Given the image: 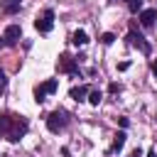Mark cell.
<instances>
[{"mask_svg":"<svg viewBox=\"0 0 157 157\" xmlns=\"http://www.w3.org/2000/svg\"><path fill=\"white\" fill-rule=\"evenodd\" d=\"M29 130V123L25 115L17 113H0V135L7 137L10 142H17L20 137H25V132Z\"/></svg>","mask_w":157,"mask_h":157,"instance_id":"6da1fadb","label":"cell"},{"mask_svg":"<svg viewBox=\"0 0 157 157\" xmlns=\"http://www.w3.org/2000/svg\"><path fill=\"white\" fill-rule=\"evenodd\" d=\"M69 120H71V115H69L64 108H56V110H52V113L47 115V128H49L52 132H61V130L69 125Z\"/></svg>","mask_w":157,"mask_h":157,"instance_id":"7a4b0ae2","label":"cell"},{"mask_svg":"<svg viewBox=\"0 0 157 157\" xmlns=\"http://www.w3.org/2000/svg\"><path fill=\"white\" fill-rule=\"evenodd\" d=\"M125 39H128V44H130V47H137L142 54H152L150 42L140 34V29H137V25H135V22H130V29H128V37H125Z\"/></svg>","mask_w":157,"mask_h":157,"instance_id":"3957f363","label":"cell"},{"mask_svg":"<svg viewBox=\"0 0 157 157\" xmlns=\"http://www.w3.org/2000/svg\"><path fill=\"white\" fill-rule=\"evenodd\" d=\"M34 27H37L39 34H49V32L54 29V10H52V7H44V10L37 15Z\"/></svg>","mask_w":157,"mask_h":157,"instance_id":"277c9868","label":"cell"},{"mask_svg":"<svg viewBox=\"0 0 157 157\" xmlns=\"http://www.w3.org/2000/svg\"><path fill=\"white\" fill-rule=\"evenodd\" d=\"M56 69H59V71H64V74H71V76L81 78V71H78V59H74V56H71V54H66V52L59 56Z\"/></svg>","mask_w":157,"mask_h":157,"instance_id":"5b68a950","label":"cell"},{"mask_svg":"<svg viewBox=\"0 0 157 157\" xmlns=\"http://www.w3.org/2000/svg\"><path fill=\"white\" fill-rule=\"evenodd\" d=\"M56 88H59V81H56V78H47L44 83L34 86V101H37V103H44L49 93H56Z\"/></svg>","mask_w":157,"mask_h":157,"instance_id":"8992f818","label":"cell"},{"mask_svg":"<svg viewBox=\"0 0 157 157\" xmlns=\"http://www.w3.org/2000/svg\"><path fill=\"white\" fill-rule=\"evenodd\" d=\"M20 39H22V27H20V25H7V27H5V34H2L0 47H15Z\"/></svg>","mask_w":157,"mask_h":157,"instance_id":"52a82bcc","label":"cell"},{"mask_svg":"<svg viewBox=\"0 0 157 157\" xmlns=\"http://www.w3.org/2000/svg\"><path fill=\"white\" fill-rule=\"evenodd\" d=\"M137 20H140V25L145 27V29H152L155 27V22H157V10H152V7H142L140 12H137Z\"/></svg>","mask_w":157,"mask_h":157,"instance_id":"ba28073f","label":"cell"},{"mask_svg":"<svg viewBox=\"0 0 157 157\" xmlns=\"http://www.w3.org/2000/svg\"><path fill=\"white\" fill-rule=\"evenodd\" d=\"M125 140H128V135H125V130H120V132H115V137H113V145H110V150H108V155H115V152H120V150L125 147Z\"/></svg>","mask_w":157,"mask_h":157,"instance_id":"9c48e42d","label":"cell"},{"mask_svg":"<svg viewBox=\"0 0 157 157\" xmlns=\"http://www.w3.org/2000/svg\"><path fill=\"white\" fill-rule=\"evenodd\" d=\"M88 91H91L88 86H74V88L69 91V96H71V98H74L76 103H81V101H86V96H88Z\"/></svg>","mask_w":157,"mask_h":157,"instance_id":"30bf717a","label":"cell"},{"mask_svg":"<svg viewBox=\"0 0 157 157\" xmlns=\"http://www.w3.org/2000/svg\"><path fill=\"white\" fill-rule=\"evenodd\" d=\"M20 5H22V0H0V7L5 15H15L20 10Z\"/></svg>","mask_w":157,"mask_h":157,"instance_id":"8fae6325","label":"cell"},{"mask_svg":"<svg viewBox=\"0 0 157 157\" xmlns=\"http://www.w3.org/2000/svg\"><path fill=\"white\" fill-rule=\"evenodd\" d=\"M71 44H76V47H86V44H88V34H86L83 29H76V32L71 34Z\"/></svg>","mask_w":157,"mask_h":157,"instance_id":"7c38bea8","label":"cell"},{"mask_svg":"<svg viewBox=\"0 0 157 157\" xmlns=\"http://www.w3.org/2000/svg\"><path fill=\"white\" fill-rule=\"evenodd\" d=\"M101 98H103V93H101L98 88H91V91H88V98H86V101H88L91 105H98V103H101Z\"/></svg>","mask_w":157,"mask_h":157,"instance_id":"4fadbf2b","label":"cell"},{"mask_svg":"<svg viewBox=\"0 0 157 157\" xmlns=\"http://www.w3.org/2000/svg\"><path fill=\"white\" fill-rule=\"evenodd\" d=\"M128 10H130L132 15H137V12L142 10V0H128Z\"/></svg>","mask_w":157,"mask_h":157,"instance_id":"5bb4252c","label":"cell"},{"mask_svg":"<svg viewBox=\"0 0 157 157\" xmlns=\"http://www.w3.org/2000/svg\"><path fill=\"white\" fill-rule=\"evenodd\" d=\"M113 42H115V34H113V32L101 34V44H105V47H108V44H113Z\"/></svg>","mask_w":157,"mask_h":157,"instance_id":"9a60e30c","label":"cell"},{"mask_svg":"<svg viewBox=\"0 0 157 157\" xmlns=\"http://www.w3.org/2000/svg\"><path fill=\"white\" fill-rule=\"evenodd\" d=\"M5 91H7V74L0 69V96H2Z\"/></svg>","mask_w":157,"mask_h":157,"instance_id":"2e32d148","label":"cell"},{"mask_svg":"<svg viewBox=\"0 0 157 157\" xmlns=\"http://www.w3.org/2000/svg\"><path fill=\"white\" fill-rule=\"evenodd\" d=\"M128 69H130V61H120L118 64V71H128Z\"/></svg>","mask_w":157,"mask_h":157,"instance_id":"e0dca14e","label":"cell"},{"mask_svg":"<svg viewBox=\"0 0 157 157\" xmlns=\"http://www.w3.org/2000/svg\"><path fill=\"white\" fill-rule=\"evenodd\" d=\"M108 88H110V93H120V83H110Z\"/></svg>","mask_w":157,"mask_h":157,"instance_id":"ac0fdd59","label":"cell"},{"mask_svg":"<svg viewBox=\"0 0 157 157\" xmlns=\"http://www.w3.org/2000/svg\"><path fill=\"white\" fill-rule=\"evenodd\" d=\"M118 123H120V128H128V125H130V120H128V118H118Z\"/></svg>","mask_w":157,"mask_h":157,"instance_id":"d6986e66","label":"cell"},{"mask_svg":"<svg viewBox=\"0 0 157 157\" xmlns=\"http://www.w3.org/2000/svg\"><path fill=\"white\" fill-rule=\"evenodd\" d=\"M130 157H142V150H140V147H135V150L130 152Z\"/></svg>","mask_w":157,"mask_h":157,"instance_id":"ffe728a7","label":"cell"},{"mask_svg":"<svg viewBox=\"0 0 157 157\" xmlns=\"http://www.w3.org/2000/svg\"><path fill=\"white\" fill-rule=\"evenodd\" d=\"M152 74H155V76H157V59H155V61H152Z\"/></svg>","mask_w":157,"mask_h":157,"instance_id":"44dd1931","label":"cell"},{"mask_svg":"<svg viewBox=\"0 0 157 157\" xmlns=\"http://www.w3.org/2000/svg\"><path fill=\"white\" fill-rule=\"evenodd\" d=\"M147 157H157V152H155V150H150V152H147Z\"/></svg>","mask_w":157,"mask_h":157,"instance_id":"7402d4cb","label":"cell"},{"mask_svg":"<svg viewBox=\"0 0 157 157\" xmlns=\"http://www.w3.org/2000/svg\"><path fill=\"white\" fill-rule=\"evenodd\" d=\"M61 157H69V150H66V147L61 150Z\"/></svg>","mask_w":157,"mask_h":157,"instance_id":"603a6c76","label":"cell"},{"mask_svg":"<svg viewBox=\"0 0 157 157\" xmlns=\"http://www.w3.org/2000/svg\"><path fill=\"white\" fill-rule=\"evenodd\" d=\"M110 2H120V0H110Z\"/></svg>","mask_w":157,"mask_h":157,"instance_id":"cb8c5ba5","label":"cell"},{"mask_svg":"<svg viewBox=\"0 0 157 157\" xmlns=\"http://www.w3.org/2000/svg\"><path fill=\"white\" fill-rule=\"evenodd\" d=\"M155 120H157V113H155Z\"/></svg>","mask_w":157,"mask_h":157,"instance_id":"d4e9b609","label":"cell"}]
</instances>
